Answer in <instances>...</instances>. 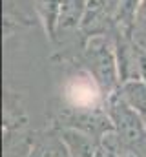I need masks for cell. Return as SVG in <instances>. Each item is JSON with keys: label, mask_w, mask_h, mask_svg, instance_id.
<instances>
[{"label": "cell", "mask_w": 146, "mask_h": 157, "mask_svg": "<svg viewBox=\"0 0 146 157\" xmlns=\"http://www.w3.org/2000/svg\"><path fill=\"white\" fill-rule=\"evenodd\" d=\"M144 124H146V117H144Z\"/></svg>", "instance_id": "13"}, {"label": "cell", "mask_w": 146, "mask_h": 157, "mask_svg": "<svg viewBox=\"0 0 146 157\" xmlns=\"http://www.w3.org/2000/svg\"><path fill=\"white\" fill-rule=\"evenodd\" d=\"M26 157H71L57 130L35 132L28 135Z\"/></svg>", "instance_id": "3"}, {"label": "cell", "mask_w": 146, "mask_h": 157, "mask_svg": "<svg viewBox=\"0 0 146 157\" xmlns=\"http://www.w3.org/2000/svg\"><path fill=\"white\" fill-rule=\"evenodd\" d=\"M119 90H121L124 101L135 112H139L143 117H146V80H143V78L126 80V82H122V86Z\"/></svg>", "instance_id": "6"}, {"label": "cell", "mask_w": 146, "mask_h": 157, "mask_svg": "<svg viewBox=\"0 0 146 157\" xmlns=\"http://www.w3.org/2000/svg\"><path fill=\"white\" fill-rule=\"evenodd\" d=\"M135 26L139 29V35H146V0H139V9H137V18Z\"/></svg>", "instance_id": "9"}, {"label": "cell", "mask_w": 146, "mask_h": 157, "mask_svg": "<svg viewBox=\"0 0 146 157\" xmlns=\"http://www.w3.org/2000/svg\"><path fill=\"white\" fill-rule=\"evenodd\" d=\"M38 15L46 26V31L49 33L51 39H55L57 33V22H59V13H60V6L62 0H35Z\"/></svg>", "instance_id": "8"}, {"label": "cell", "mask_w": 146, "mask_h": 157, "mask_svg": "<svg viewBox=\"0 0 146 157\" xmlns=\"http://www.w3.org/2000/svg\"><path fill=\"white\" fill-rule=\"evenodd\" d=\"M144 37H146V35H144ZM141 46H144V48H146V44H141Z\"/></svg>", "instance_id": "12"}, {"label": "cell", "mask_w": 146, "mask_h": 157, "mask_svg": "<svg viewBox=\"0 0 146 157\" xmlns=\"http://www.w3.org/2000/svg\"><path fill=\"white\" fill-rule=\"evenodd\" d=\"M106 113L113 122L124 152L137 157H146V124L144 117L135 112L122 97L121 90L106 97Z\"/></svg>", "instance_id": "1"}, {"label": "cell", "mask_w": 146, "mask_h": 157, "mask_svg": "<svg viewBox=\"0 0 146 157\" xmlns=\"http://www.w3.org/2000/svg\"><path fill=\"white\" fill-rule=\"evenodd\" d=\"M26 113L24 108L18 106V99L15 95H7L4 101V130L6 135L15 133L17 130H20L26 124Z\"/></svg>", "instance_id": "7"}, {"label": "cell", "mask_w": 146, "mask_h": 157, "mask_svg": "<svg viewBox=\"0 0 146 157\" xmlns=\"http://www.w3.org/2000/svg\"><path fill=\"white\" fill-rule=\"evenodd\" d=\"M70 152L71 157H93L101 141L86 132L80 130H73V128H60L57 130Z\"/></svg>", "instance_id": "4"}, {"label": "cell", "mask_w": 146, "mask_h": 157, "mask_svg": "<svg viewBox=\"0 0 146 157\" xmlns=\"http://www.w3.org/2000/svg\"><path fill=\"white\" fill-rule=\"evenodd\" d=\"M82 59L90 70V73L95 77L106 97L117 91L119 84V64H117V53L115 46L106 35H93L88 37V42L82 51Z\"/></svg>", "instance_id": "2"}, {"label": "cell", "mask_w": 146, "mask_h": 157, "mask_svg": "<svg viewBox=\"0 0 146 157\" xmlns=\"http://www.w3.org/2000/svg\"><path fill=\"white\" fill-rule=\"evenodd\" d=\"M119 157H137V155H133V154H130V152H124V154H121Z\"/></svg>", "instance_id": "11"}, {"label": "cell", "mask_w": 146, "mask_h": 157, "mask_svg": "<svg viewBox=\"0 0 146 157\" xmlns=\"http://www.w3.org/2000/svg\"><path fill=\"white\" fill-rule=\"evenodd\" d=\"M93 157H119L113 150H110L108 146H104L102 143L99 144V148H97V152H95V155Z\"/></svg>", "instance_id": "10"}, {"label": "cell", "mask_w": 146, "mask_h": 157, "mask_svg": "<svg viewBox=\"0 0 146 157\" xmlns=\"http://www.w3.org/2000/svg\"><path fill=\"white\" fill-rule=\"evenodd\" d=\"M86 6H88V0H62L57 28L68 31V29H75L77 26H80Z\"/></svg>", "instance_id": "5"}]
</instances>
